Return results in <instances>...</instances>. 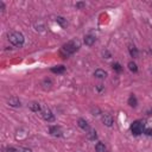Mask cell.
I'll list each match as a JSON object with an SVG mask.
<instances>
[{
	"label": "cell",
	"mask_w": 152,
	"mask_h": 152,
	"mask_svg": "<svg viewBox=\"0 0 152 152\" xmlns=\"http://www.w3.org/2000/svg\"><path fill=\"white\" fill-rule=\"evenodd\" d=\"M78 49H80V42L77 39H73V41H69L68 43H66L62 46L61 55L63 56V58H67L68 56L75 54Z\"/></svg>",
	"instance_id": "6da1fadb"
},
{
	"label": "cell",
	"mask_w": 152,
	"mask_h": 152,
	"mask_svg": "<svg viewBox=\"0 0 152 152\" xmlns=\"http://www.w3.org/2000/svg\"><path fill=\"white\" fill-rule=\"evenodd\" d=\"M9 41H10V43L13 44L14 46L20 48V46H23L25 38H24L23 33L18 32V31H13V32L9 33Z\"/></svg>",
	"instance_id": "7a4b0ae2"
},
{
	"label": "cell",
	"mask_w": 152,
	"mask_h": 152,
	"mask_svg": "<svg viewBox=\"0 0 152 152\" xmlns=\"http://www.w3.org/2000/svg\"><path fill=\"white\" fill-rule=\"evenodd\" d=\"M144 131H145V123L143 120H135L131 125V132L134 135H140Z\"/></svg>",
	"instance_id": "3957f363"
},
{
	"label": "cell",
	"mask_w": 152,
	"mask_h": 152,
	"mask_svg": "<svg viewBox=\"0 0 152 152\" xmlns=\"http://www.w3.org/2000/svg\"><path fill=\"white\" fill-rule=\"evenodd\" d=\"M42 118L48 123H54L55 121V115L52 114V112L49 109V108H43L42 109Z\"/></svg>",
	"instance_id": "277c9868"
},
{
	"label": "cell",
	"mask_w": 152,
	"mask_h": 152,
	"mask_svg": "<svg viewBox=\"0 0 152 152\" xmlns=\"http://www.w3.org/2000/svg\"><path fill=\"white\" fill-rule=\"evenodd\" d=\"M49 133L52 135V137H62L63 135V131H62V127L61 126H57V125H55V126H50V129H49Z\"/></svg>",
	"instance_id": "5b68a950"
},
{
	"label": "cell",
	"mask_w": 152,
	"mask_h": 152,
	"mask_svg": "<svg viewBox=\"0 0 152 152\" xmlns=\"http://www.w3.org/2000/svg\"><path fill=\"white\" fill-rule=\"evenodd\" d=\"M102 124L107 126V127H110V126H113V123H114V119L113 117H112L110 114L108 113H105V114H102Z\"/></svg>",
	"instance_id": "8992f818"
},
{
	"label": "cell",
	"mask_w": 152,
	"mask_h": 152,
	"mask_svg": "<svg viewBox=\"0 0 152 152\" xmlns=\"http://www.w3.org/2000/svg\"><path fill=\"white\" fill-rule=\"evenodd\" d=\"M77 125H78L80 129H82V130L86 131V132H88V131L90 130L89 124H88L87 120H84V119H78V120H77Z\"/></svg>",
	"instance_id": "52a82bcc"
},
{
	"label": "cell",
	"mask_w": 152,
	"mask_h": 152,
	"mask_svg": "<svg viewBox=\"0 0 152 152\" xmlns=\"http://www.w3.org/2000/svg\"><path fill=\"white\" fill-rule=\"evenodd\" d=\"M29 108L32 110V112H35V113H38V112H42V108H41V105H39L38 102H30L29 103Z\"/></svg>",
	"instance_id": "ba28073f"
},
{
	"label": "cell",
	"mask_w": 152,
	"mask_h": 152,
	"mask_svg": "<svg viewBox=\"0 0 152 152\" xmlns=\"http://www.w3.org/2000/svg\"><path fill=\"white\" fill-rule=\"evenodd\" d=\"M94 76L100 78V80H103V78L107 77V73L105 70H102V69H96V70H95V73H94Z\"/></svg>",
	"instance_id": "9c48e42d"
},
{
	"label": "cell",
	"mask_w": 152,
	"mask_h": 152,
	"mask_svg": "<svg viewBox=\"0 0 152 152\" xmlns=\"http://www.w3.org/2000/svg\"><path fill=\"white\" fill-rule=\"evenodd\" d=\"M95 41H96V38H95L94 36H92V35H88V36L84 37V44L88 45V46H92L95 43Z\"/></svg>",
	"instance_id": "30bf717a"
},
{
	"label": "cell",
	"mask_w": 152,
	"mask_h": 152,
	"mask_svg": "<svg viewBox=\"0 0 152 152\" xmlns=\"http://www.w3.org/2000/svg\"><path fill=\"white\" fill-rule=\"evenodd\" d=\"M51 71L54 74H63L66 71V67L64 66H56L51 68Z\"/></svg>",
	"instance_id": "8fae6325"
},
{
	"label": "cell",
	"mask_w": 152,
	"mask_h": 152,
	"mask_svg": "<svg viewBox=\"0 0 152 152\" xmlns=\"http://www.w3.org/2000/svg\"><path fill=\"white\" fill-rule=\"evenodd\" d=\"M9 105L12 107H20V100L18 98H10L9 100Z\"/></svg>",
	"instance_id": "7c38bea8"
},
{
	"label": "cell",
	"mask_w": 152,
	"mask_h": 152,
	"mask_svg": "<svg viewBox=\"0 0 152 152\" xmlns=\"http://www.w3.org/2000/svg\"><path fill=\"white\" fill-rule=\"evenodd\" d=\"M87 138L89 139V140H95L98 138V134H96V131L95 130H93V129H90L89 131L87 132Z\"/></svg>",
	"instance_id": "4fadbf2b"
},
{
	"label": "cell",
	"mask_w": 152,
	"mask_h": 152,
	"mask_svg": "<svg viewBox=\"0 0 152 152\" xmlns=\"http://www.w3.org/2000/svg\"><path fill=\"white\" fill-rule=\"evenodd\" d=\"M129 51H130V55L132 56L133 58H137L138 57V49L134 45H130L129 46Z\"/></svg>",
	"instance_id": "5bb4252c"
},
{
	"label": "cell",
	"mask_w": 152,
	"mask_h": 152,
	"mask_svg": "<svg viewBox=\"0 0 152 152\" xmlns=\"http://www.w3.org/2000/svg\"><path fill=\"white\" fill-rule=\"evenodd\" d=\"M129 105L131 106V107H137V105H138V100H137V98L134 96L133 94H131V96L129 98Z\"/></svg>",
	"instance_id": "9a60e30c"
},
{
	"label": "cell",
	"mask_w": 152,
	"mask_h": 152,
	"mask_svg": "<svg viewBox=\"0 0 152 152\" xmlns=\"http://www.w3.org/2000/svg\"><path fill=\"white\" fill-rule=\"evenodd\" d=\"M56 21H57V24H60L61 27H67V25H68V21L64 17H57L56 18Z\"/></svg>",
	"instance_id": "2e32d148"
},
{
	"label": "cell",
	"mask_w": 152,
	"mask_h": 152,
	"mask_svg": "<svg viewBox=\"0 0 152 152\" xmlns=\"http://www.w3.org/2000/svg\"><path fill=\"white\" fill-rule=\"evenodd\" d=\"M95 151H96V152H106L105 144H102L101 141H99L96 145H95Z\"/></svg>",
	"instance_id": "e0dca14e"
},
{
	"label": "cell",
	"mask_w": 152,
	"mask_h": 152,
	"mask_svg": "<svg viewBox=\"0 0 152 152\" xmlns=\"http://www.w3.org/2000/svg\"><path fill=\"white\" fill-rule=\"evenodd\" d=\"M42 86H43L44 89H50L51 86H52V81H51L50 78H45L44 81L42 82Z\"/></svg>",
	"instance_id": "ac0fdd59"
},
{
	"label": "cell",
	"mask_w": 152,
	"mask_h": 152,
	"mask_svg": "<svg viewBox=\"0 0 152 152\" xmlns=\"http://www.w3.org/2000/svg\"><path fill=\"white\" fill-rule=\"evenodd\" d=\"M112 68H113L114 71H117V73H119V74L123 71V67H121V64H120V63H118V62L113 63V64H112Z\"/></svg>",
	"instance_id": "d6986e66"
},
{
	"label": "cell",
	"mask_w": 152,
	"mask_h": 152,
	"mask_svg": "<svg viewBox=\"0 0 152 152\" xmlns=\"http://www.w3.org/2000/svg\"><path fill=\"white\" fill-rule=\"evenodd\" d=\"M129 69L132 71V73H137V71H138V67H137V64H135L133 61L129 62Z\"/></svg>",
	"instance_id": "ffe728a7"
},
{
	"label": "cell",
	"mask_w": 152,
	"mask_h": 152,
	"mask_svg": "<svg viewBox=\"0 0 152 152\" xmlns=\"http://www.w3.org/2000/svg\"><path fill=\"white\" fill-rule=\"evenodd\" d=\"M3 152H21V150L17 149V147H13V146H7V147H4Z\"/></svg>",
	"instance_id": "44dd1931"
},
{
	"label": "cell",
	"mask_w": 152,
	"mask_h": 152,
	"mask_svg": "<svg viewBox=\"0 0 152 152\" xmlns=\"http://www.w3.org/2000/svg\"><path fill=\"white\" fill-rule=\"evenodd\" d=\"M76 9H83V7H86V3H82V1H78L76 3Z\"/></svg>",
	"instance_id": "7402d4cb"
},
{
	"label": "cell",
	"mask_w": 152,
	"mask_h": 152,
	"mask_svg": "<svg viewBox=\"0 0 152 152\" xmlns=\"http://www.w3.org/2000/svg\"><path fill=\"white\" fill-rule=\"evenodd\" d=\"M144 133H145L146 135H149V137H152V129H146L145 131H144Z\"/></svg>",
	"instance_id": "603a6c76"
},
{
	"label": "cell",
	"mask_w": 152,
	"mask_h": 152,
	"mask_svg": "<svg viewBox=\"0 0 152 152\" xmlns=\"http://www.w3.org/2000/svg\"><path fill=\"white\" fill-rule=\"evenodd\" d=\"M103 89H105V88H103V86H102V84H96V90H98L99 93H101Z\"/></svg>",
	"instance_id": "cb8c5ba5"
},
{
	"label": "cell",
	"mask_w": 152,
	"mask_h": 152,
	"mask_svg": "<svg viewBox=\"0 0 152 152\" xmlns=\"http://www.w3.org/2000/svg\"><path fill=\"white\" fill-rule=\"evenodd\" d=\"M102 55L103 56H106V58H110V54L107 51V50H105V51H102Z\"/></svg>",
	"instance_id": "d4e9b609"
},
{
	"label": "cell",
	"mask_w": 152,
	"mask_h": 152,
	"mask_svg": "<svg viewBox=\"0 0 152 152\" xmlns=\"http://www.w3.org/2000/svg\"><path fill=\"white\" fill-rule=\"evenodd\" d=\"M0 9H1V13H4V12H5V5H4V3H3V1H0Z\"/></svg>",
	"instance_id": "484cf974"
},
{
	"label": "cell",
	"mask_w": 152,
	"mask_h": 152,
	"mask_svg": "<svg viewBox=\"0 0 152 152\" xmlns=\"http://www.w3.org/2000/svg\"><path fill=\"white\" fill-rule=\"evenodd\" d=\"M21 152H32V151H31L30 149H26L25 147V149H21Z\"/></svg>",
	"instance_id": "4316f807"
}]
</instances>
